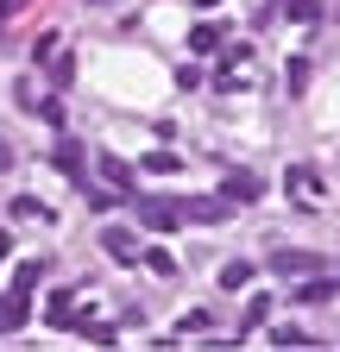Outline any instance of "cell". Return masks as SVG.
<instances>
[{"instance_id": "12", "label": "cell", "mask_w": 340, "mask_h": 352, "mask_svg": "<svg viewBox=\"0 0 340 352\" xmlns=\"http://www.w3.org/2000/svg\"><path fill=\"white\" fill-rule=\"evenodd\" d=\"M57 170L82 176V145H76V139H57Z\"/></svg>"}, {"instance_id": "19", "label": "cell", "mask_w": 340, "mask_h": 352, "mask_svg": "<svg viewBox=\"0 0 340 352\" xmlns=\"http://www.w3.org/2000/svg\"><path fill=\"white\" fill-rule=\"evenodd\" d=\"M265 327H271V321H265ZM271 340H277V346H309L303 327H271Z\"/></svg>"}, {"instance_id": "22", "label": "cell", "mask_w": 340, "mask_h": 352, "mask_svg": "<svg viewBox=\"0 0 340 352\" xmlns=\"http://www.w3.org/2000/svg\"><path fill=\"white\" fill-rule=\"evenodd\" d=\"M189 333H208V315H183V327H177V340H189Z\"/></svg>"}, {"instance_id": "7", "label": "cell", "mask_w": 340, "mask_h": 352, "mask_svg": "<svg viewBox=\"0 0 340 352\" xmlns=\"http://www.w3.org/2000/svg\"><path fill=\"white\" fill-rule=\"evenodd\" d=\"M221 44H227L221 25H195V32H189V51H202V57H208V51H221Z\"/></svg>"}, {"instance_id": "1", "label": "cell", "mask_w": 340, "mask_h": 352, "mask_svg": "<svg viewBox=\"0 0 340 352\" xmlns=\"http://www.w3.org/2000/svg\"><path fill=\"white\" fill-rule=\"evenodd\" d=\"M177 208H183V227H189V220H195V227H221V220L233 214L227 195H189V201H177Z\"/></svg>"}, {"instance_id": "24", "label": "cell", "mask_w": 340, "mask_h": 352, "mask_svg": "<svg viewBox=\"0 0 340 352\" xmlns=\"http://www.w3.org/2000/svg\"><path fill=\"white\" fill-rule=\"evenodd\" d=\"M195 7H221V0H195Z\"/></svg>"}, {"instance_id": "11", "label": "cell", "mask_w": 340, "mask_h": 352, "mask_svg": "<svg viewBox=\"0 0 340 352\" xmlns=\"http://www.w3.org/2000/svg\"><path fill=\"white\" fill-rule=\"evenodd\" d=\"M265 321H271V302L259 296V302H252V308H246V321H240V340H246V333H259Z\"/></svg>"}, {"instance_id": "14", "label": "cell", "mask_w": 340, "mask_h": 352, "mask_svg": "<svg viewBox=\"0 0 340 352\" xmlns=\"http://www.w3.org/2000/svg\"><path fill=\"white\" fill-rule=\"evenodd\" d=\"M303 302H328L334 296V277H303V289H296Z\"/></svg>"}, {"instance_id": "6", "label": "cell", "mask_w": 340, "mask_h": 352, "mask_svg": "<svg viewBox=\"0 0 340 352\" xmlns=\"http://www.w3.org/2000/svg\"><path fill=\"white\" fill-rule=\"evenodd\" d=\"M221 195L227 201H259V176H252V170H233L227 183H221Z\"/></svg>"}, {"instance_id": "20", "label": "cell", "mask_w": 340, "mask_h": 352, "mask_svg": "<svg viewBox=\"0 0 340 352\" xmlns=\"http://www.w3.org/2000/svg\"><path fill=\"white\" fill-rule=\"evenodd\" d=\"M290 19L309 25V19H321V7H315V0H290Z\"/></svg>"}, {"instance_id": "13", "label": "cell", "mask_w": 340, "mask_h": 352, "mask_svg": "<svg viewBox=\"0 0 340 352\" xmlns=\"http://www.w3.org/2000/svg\"><path fill=\"white\" fill-rule=\"evenodd\" d=\"M139 264H145V271H151V277H170V271H177V258H170L164 245H151V252H145Z\"/></svg>"}, {"instance_id": "5", "label": "cell", "mask_w": 340, "mask_h": 352, "mask_svg": "<svg viewBox=\"0 0 340 352\" xmlns=\"http://www.w3.org/2000/svg\"><path fill=\"white\" fill-rule=\"evenodd\" d=\"M101 252L107 258H139V233L133 227H101Z\"/></svg>"}, {"instance_id": "2", "label": "cell", "mask_w": 340, "mask_h": 352, "mask_svg": "<svg viewBox=\"0 0 340 352\" xmlns=\"http://www.w3.org/2000/svg\"><path fill=\"white\" fill-rule=\"evenodd\" d=\"M139 227L170 233V227H183V208L177 201H158V195H139Z\"/></svg>"}, {"instance_id": "3", "label": "cell", "mask_w": 340, "mask_h": 352, "mask_svg": "<svg viewBox=\"0 0 340 352\" xmlns=\"http://www.w3.org/2000/svg\"><path fill=\"white\" fill-rule=\"evenodd\" d=\"M271 271H277L284 283H303V277L321 271V258H315V252H277V258H271Z\"/></svg>"}, {"instance_id": "23", "label": "cell", "mask_w": 340, "mask_h": 352, "mask_svg": "<svg viewBox=\"0 0 340 352\" xmlns=\"http://www.w3.org/2000/svg\"><path fill=\"white\" fill-rule=\"evenodd\" d=\"M25 7H32V0H0V19H19Z\"/></svg>"}, {"instance_id": "8", "label": "cell", "mask_w": 340, "mask_h": 352, "mask_svg": "<svg viewBox=\"0 0 340 352\" xmlns=\"http://www.w3.org/2000/svg\"><path fill=\"white\" fill-rule=\"evenodd\" d=\"M252 271H259V264H246V258L221 264V289H246V283H252Z\"/></svg>"}, {"instance_id": "17", "label": "cell", "mask_w": 340, "mask_h": 352, "mask_svg": "<svg viewBox=\"0 0 340 352\" xmlns=\"http://www.w3.org/2000/svg\"><path fill=\"white\" fill-rule=\"evenodd\" d=\"M13 220H51V208L32 201V195H19V201H13Z\"/></svg>"}, {"instance_id": "16", "label": "cell", "mask_w": 340, "mask_h": 352, "mask_svg": "<svg viewBox=\"0 0 340 352\" xmlns=\"http://www.w3.org/2000/svg\"><path fill=\"white\" fill-rule=\"evenodd\" d=\"M38 283H45V264H38V258L13 271V289H38Z\"/></svg>"}, {"instance_id": "9", "label": "cell", "mask_w": 340, "mask_h": 352, "mask_svg": "<svg viewBox=\"0 0 340 352\" xmlns=\"http://www.w3.org/2000/svg\"><path fill=\"white\" fill-rule=\"evenodd\" d=\"M290 189H296V195H309V201H315V195H321V176H315L309 164H296V170H290Z\"/></svg>"}, {"instance_id": "10", "label": "cell", "mask_w": 340, "mask_h": 352, "mask_svg": "<svg viewBox=\"0 0 340 352\" xmlns=\"http://www.w3.org/2000/svg\"><path fill=\"white\" fill-rule=\"evenodd\" d=\"M139 164H145L151 176H177V170H183V157H177V151H151V157H139Z\"/></svg>"}, {"instance_id": "18", "label": "cell", "mask_w": 340, "mask_h": 352, "mask_svg": "<svg viewBox=\"0 0 340 352\" xmlns=\"http://www.w3.org/2000/svg\"><path fill=\"white\" fill-rule=\"evenodd\" d=\"M51 321H57V327H70V321H76V315H70V289H57V296H51Z\"/></svg>"}, {"instance_id": "15", "label": "cell", "mask_w": 340, "mask_h": 352, "mask_svg": "<svg viewBox=\"0 0 340 352\" xmlns=\"http://www.w3.org/2000/svg\"><path fill=\"white\" fill-rule=\"evenodd\" d=\"M101 176H107V183H114V189H133V170H126L120 157H101Z\"/></svg>"}, {"instance_id": "21", "label": "cell", "mask_w": 340, "mask_h": 352, "mask_svg": "<svg viewBox=\"0 0 340 352\" xmlns=\"http://www.w3.org/2000/svg\"><path fill=\"white\" fill-rule=\"evenodd\" d=\"M38 120H45V126H63V101H38Z\"/></svg>"}, {"instance_id": "4", "label": "cell", "mask_w": 340, "mask_h": 352, "mask_svg": "<svg viewBox=\"0 0 340 352\" xmlns=\"http://www.w3.org/2000/svg\"><path fill=\"white\" fill-rule=\"evenodd\" d=\"M25 315H32V289H7L0 296V333H19Z\"/></svg>"}]
</instances>
